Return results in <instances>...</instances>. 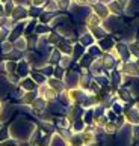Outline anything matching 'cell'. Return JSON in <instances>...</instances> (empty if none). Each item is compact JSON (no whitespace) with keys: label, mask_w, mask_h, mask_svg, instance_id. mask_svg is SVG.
I'll return each instance as SVG.
<instances>
[{"label":"cell","mask_w":139,"mask_h":146,"mask_svg":"<svg viewBox=\"0 0 139 146\" xmlns=\"http://www.w3.org/2000/svg\"><path fill=\"white\" fill-rule=\"evenodd\" d=\"M0 111H2V106H0Z\"/></svg>","instance_id":"2"},{"label":"cell","mask_w":139,"mask_h":146,"mask_svg":"<svg viewBox=\"0 0 139 146\" xmlns=\"http://www.w3.org/2000/svg\"><path fill=\"white\" fill-rule=\"evenodd\" d=\"M98 23H100V20H98L97 15H91V18H88V24L91 27H97Z\"/></svg>","instance_id":"1"}]
</instances>
